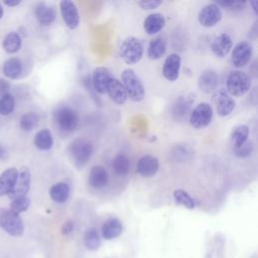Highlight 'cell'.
Here are the masks:
<instances>
[{"mask_svg":"<svg viewBox=\"0 0 258 258\" xmlns=\"http://www.w3.org/2000/svg\"><path fill=\"white\" fill-rule=\"evenodd\" d=\"M93 144L85 138H77L69 145V155L73 163L78 166H84L93 154Z\"/></svg>","mask_w":258,"mask_h":258,"instance_id":"obj_1","label":"cell"},{"mask_svg":"<svg viewBox=\"0 0 258 258\" xmlns=\"http://www.w3.org/2000/svg\"><path fill=\"white\" fill-rule=\"evenodd\" d=\"M121 79H122L121 83L126 91L127 97L130 100L134 102H140L144 99L145 97L144 86L133 70L125 69L122 72Z\"/></svg>","mask_w":258,"mask_h":258,"instance_id":"obj_2","label":"cell"},{"mask_svg":"<svg viewBox=\"0 0 258 258\" xmlns=\"http://www.w3.org/2000/svg\"><path fill=\"white\" fill-rule=\"evenodd\" d=\"M53 120L57 128L63 132H74L79 126V115L69 106H59L53 113Z\"/></svg>","mask_w":258,"mask_h":258,"instance_id":"obj_3","label":"cell"},{"mask_svg":"<svg viewBox=\"0 0 258 258\" xmlns=\"http://www.w3.org/2000/svg\"><path fill=\"white\" fill-rule=\"evenodd\" d=\"M227 93L234 97H242L251 88V79L242 71H233L229 74L226 82Z\"/></svg>","mask_w":258,"mask_h":258,"instance_id":"obj_4","label":"cell"},{"mask_svg":"<svg viewBox=\"0 0 258 258\" xmlns=\"http://www.w3.org/2000/svg\"><path fill=\"white\" fill-rule=\"evenodd\" d=\"M119 55L127 64L137 63L143 55V45L141 41L134 36L126 37L120 45Z\"/></svg>","mask_w":258,"mask_h":258,"instance_id":"obj_5","label":"cell"},{"mask_svg":"<svg viewBox=\"0 0 258 258\" xmlns=\"http://www.w3.org/2000/svg\"><path fill=\"white\" fill-rule=\"evenodd\" d=\"M0 227L13 237H19L24 232L20 216L11 210H4L0 213Z\"/></svg>","mask_w":258,"mask_h":258,"instance_id":"obj_6","label":"cell"},{"mask_svg":"<svg viewBox=\"0 0 258 258\" xmlns=\"http://www.w3.org/2000/svg\"><path fill=\"white\" fill-rule=\"evenodd\" d=\"M213 119V108L209 103L198 104L189 114V124L197 129L207 127Z\"/></svg>","mask_w":258,"mask_h":258,"instance_id":"obj_7","label":"cell"},{"mask_svg":"<svg viewBox=\"0 0 258 258\" xmlns=\"http://www.w3.org/2000/svg\"><path fill=\"white\" fill-rule=\"evenodd\" d=\"M199 22L204 27H213L222 19L221 8L216 3L205 5L199 12Z\"/></svg>","mask_w":258,"mask_h":258,"instance_id":"obj_8","label":"cell"},{"mask_svg":"<svg viewBox=\"0 0 258 258\" xmlns=\"http://www.w3.org/2000/svg\"><path fill=\"white\" fill-rule=\"evenodd\" d=\"M252 51H253L252 45L248 41L238 42L232 50V54H231L232 64L237 69L245 67L250 61V58L252 56Z\"/></svg>","mask_w":258,"mask_h":258,"instance_id":"obj_9","label":"cell"},{"mask_svg":"<svg viewBox=\"0 0 258 258\" xmlns=\"http://www.w3.org/2000/svg\"><path fill=\"white\" fill-rule=\"evenodd\" d=\"M59 10L66 25L70 29H76L80 24V14L75 2L70 0L60 1Z\"/></svg>","mask_w":258,"mask_h":258,"instance_id":"obj_10","label":"cell"},{"mask_svg":"<svg viewBox=\"0 0 258 258\" xmlns=\"http://www.w3.org/2000/svg\"><path fill=\"white\" fill-rule=\"evenodd\" d=\"M30 181H31V175L30 171L27 167L23 166L20 168V171H18V176L16 183L11 190V192L8 195V197L11 200L26 197V194L29 190L30 187Z\"/></svg>","mask_w":258,"mask_h":258,"instance_id":"obj_11","label":"cell"},{"mask_svg":"<svg viewBox=\"0 0 258 258\" xmlns=\"http://www.w3.org/2000/svg\"><path fill=\"white\" fill-rule=\"evenodd\" d=\"M214 101L216 104L217 113L221 117H226L230 115L236 106L234 99L223 89L219 90L215 94Z\"/></svg>","mask_w":258,"mask_h":258,"instance_id":"obj_12","label":"cell"},{"mask_svg":"<svg viewBox=\"0 0 258 258\" xmlns=\"http://www.w3.org/2000/svg\"><path fill=\"white\" fill-rule=\"evenodd\" d=\"M113 78L109 69L105 67H97L92 74V85L94 90L103 95L107 92V87L110 80Z\"/></svg>","mask_w":258,"mask_h":258,"instance_id":"obj_13","label":"cell"},{"mask_svg":"<svg viewBox=\"0 0 258 258\" xmlns=\"http://www.w3.org/2000/svg\"><path fill=\"white\" fill-rule=\"evenodd\" d=\"M180 64L181 58L177 53H170L167 55L162 67L163 77L169 82L176 81L179 76Z\"/></svg>","mask_w":258,"mask_h":258,"instance_id":"obj_14","label":"cell"},{"mask_svg":"<svg viewBox=\"0 0 258 258\" xmlns=\"http://www.w3.org/2000/svg\"><path fill=\"white\" fill-rule=\"evenodd\" d=\"M159 167L158 159L153 155H144L137 161L136 172L144 177H149L154 175Z\"/></svg>","mask_w":258,"mask_h":258,"instance_id":"obj_15","label":"cell"},{"mask_svg":"<svg viewBox=\"0 0 258 258\" xmlns=\"http://www.w3.org/2000/svg\"><path fill=\"white\" fill-rule=\"evenodd\" d=\"M232 47L233 41L228 33H221L220 35L216 36L211 43V49L218 57L226 56L231 51Z\"/></svg>","mask_w":258,"mask_h":258,"instance_id":"obj_16","label":"cell"},{"mask_svg":"<svg viewBox=\"0 0 258 258\" xmlns=\"http://www.w3.org/2000/svg\"><path fill=\"white\" fill-rule=\"evenodd\" d=\"M106 93L109 95L110 99L118 105L125 104L128 99L126 91H125L121 81H119L118 79H116L114 77L110 80Z\"/></svg>","mask_w":258,"mask_h":258,"instance_id":"obj_17","label":"cell"},{"mask_svg":"<svg viewBox=\"0 0 258 258\" xmlns=\"http://www.w3.org/2000/svg\"><path fill=\"white\" fill-rule=\"evenodd\" d=\"M218 83H219L218 74L214 70H206L200 75L198 86L202 92L209 94L214 92L217 89Z\"/></svg>","mask_w":258,"mask_h":258,"instance_id":"obj_18","label":"cell"},{"mask_svg":"<svg viewBox=\"0 0 258 258\" xmlns=\"http://www.w3.org/2000/svg\"><path fill=\"white\" fill-rule=\"evenodd\" d=\"M18 176V170L15 167H9L0 175V197L9 195L13 189Z\"/></svg>","mask_w":258,"mask_h":258,"instance_id":"obj_19","label":"cell"},{"mask_svg":"<svg viewBox=\"0 0 258 258\" xmlns=\"http://www.w3.org/2000/svg\"><path fill=\"white\" fill-rule=\"evenodd\" d=\"M34 13L37 21L41 25L51 24L56 17V11L54 7L51 5H47L43 2H40L35 6Z\"/></svg>","mask_w":258,"mask_h":258,"instance_id":"obj_20","label":"cell"},{"mask_svg":"<svg viewBox=\"0 0 258 258\" xmlns=\"http://www.w3.org/2000/svg\"><path fill=\"white\" fill-rule=\"evenodd\" d=\"M109 175L102 165L92 166L89 173V183L94 188H102L108 183Z\"/></svg>","mask_w":258,"mask_h":258,"instance_id":"obj_21","label":"cell"},{"mask_svg":"<svg viewBox=\"0 0 258 258\" xmlns=\"http://www.w3.org/2000/svg\"><path fill=\"white\" fill-rule=\"evenodd\" d=\"M165 25V19L160 13H151L149 14L143 22V29L149 35L156 34L159 32Z\"/></svg>","mask_w":258,"mask_h":258,"instance_id":"obj_22","label":"cell"},{"mask_svg":"<svg viewBox=\"0 0 258 258\" xmlns=\"http://www.w3.org/2000/svg\"><path fill=\"white\" fill-rule=\"evenodd\" d=\"M123 226L117 218H110L102 225V236L106 240H112L122 234Z\"/></svg>","mask_w":258,"mask_h":258,"instance_id":"obj_23","label":"cell"},{"mask_svg":"<svg viewBox=\"0 0 258 258\" xmlns=\"http://www.w3.org/2000/svg\"><path fill=\"white\" fill-rule=\"evenodd\" d=\"M192 99L186 96H179L172 106V115L175 119H183L190 114Z\"/></svg>","mask_w":258,"mask_h":258,"instance_id":"obj_24","label":"cell"},{"mask_svg":"<svg viewBox=\"0 0 258 258\" xmlns=\"http://www.w3.org/2000/svg\"><path fill=\"white\" fill-rule=\"evenodd\" d=\"M50 199L58 204H62L68 201L70 197V185L67 182H56L49 188Z\"/></svg>","mask_w":258,"mask_h":258,"instance_id":"obj_25","label":"cell"},{"mask_svg":"<svg viewBox=\"0 0 258 258\" xmlns=\"http://www.w3.org/2000/svg\"><path fill=\"white\" fill-rule=\"evenodd\" d=\"M249 127L245 124L237 125L233 128L231 133V142L233 148H237L242 146L244 143L248 141L249 137Z\"/></svg>","mask_w":258,"mask_h":258,"instance_id":"obj_26","label":"cell"},{"mask_svg":"<svg viewBox=\"0 0 258 258\" xmlns=\"http://www.w3.org/2000/svg\"><path fill=\"white\" fill-rule=\"evenodd\" d=\"M23 67L22 62L19 58L16 57H10L7 60H5L3 64V73L4 75L9 79H17L22 74Z\"/></svg>","mask_w":258,"mask_h":258,"instance_id":"obj_27","label":"cell"},{"mask_svg":"<svg viewBox=\"0 0 258 258\" xmlns=\"http://www.w3.org/2000/svg\"><path fill=\"white\" fill-rule=\"evenodd\" d=\"M166 51V41L161 37L153 38L148 45L147 55L150 59H158Z\"/></svg>","mask_w":258,"mask_h":258,"instance_id":"obj_28","label":"cell"},{"mask_svg":"<svg viewBox=\"0 0 258 258\" xmlns=\"http://www.w3.org/2000/svg\"><path fill=\"white\" fill-rule=\"evenodd\" d=\"M22 45V39L19 33L12 31L9 32L5 38L3 39L2 42V46L4 48V50L8 53H15L17 52Z\"/></svg>","mask_w":258,"mask_h":258,"instance_id":"obj_29","label":"cell"},{"mask_svg":"<svg viewBox=\"0 0 258 258\" xmlns=\"http://www.w3.org/2000/svg\"><path fill=\"white\" fill-rule=\"evenodd\" d=\"M34 145L39 150H49L53 145V138L48 129H42L34 136Z\"/></svg>","mask_w":258,"mask_h":258,"instance_id":"obj_30","label":"cell"},{"mask_svg":"<svg viewBox=\"0 0 258 258\" xmlns=\"http://www.w3.org/2000/svg\"><path fill=\"white\" fill-rule=\"evenodd\" d=\"M112 167L116 174L126 175L130 169V161L125 154H117L112 160Z\"/></svg>","mask_w":258,"mask_h":258,"instance_id":"obj_31","label":"cell"},{"mask_svg":"<svg viewBox=\"0 0 258 258\" xmlns=\"http://www.w3.org/2000/svg\"><path fill=\"white\" fill-rule=\"evenodd\" d=\"M84 241L87 249L91 251H96L101 246V239L98 234V231L95 228H90L86 231Z\"/></svg>","mask_w":258,"mask_h":258,"instance_id":"obj_32","label":"cell"},{"mask_svg":"<svg viewBox=\"0 0 258 258\" xmlns=\"http://www.w3.org/2000/svg\"><path fill=\"white\" fill-rule=\"evenodd\" d=\"M173 199H174V201H175V203L177 205H181V206L185 207L186 209L192 210L196 207L195 201L190 197V195L187 191H185V190H183L181 188L175 189L173 191Z\"/></svg>","mask_w":258,"mask_h":258,"instance_id":"obj_33","label":"cell"},{"mask_svg":"<svg viewBox=\"0 0 258 258\" xmlns=\"http://www.w3.org/2000/svg\"><path fill=\"white\" fill-rule=\"evenodd\" d=\"M38 121L39 118L35 113L28 112L21 116L19 125L23 131H31L38 125Z\"/></svg>","mask_w":258,"mask_h":258,"instance_id":"obj_34","label":"cell"},{"mask_svg":"<svg viewBox=\"0 0 258 258\" xmlns=\"http://www.w3.org/2000/svg\"><path fill=\"white\" fill-rule=\"evenodd\" d=\"M15 108V101L11 94H5L0 97V115L8 116Z\"/></svg>","mask_w":258,"mask_h":258,"instance_id":"obj_35","label":"cell"},{"mask_svg":"<svg viewBox=\"0 0 258 258\" xmlns=\"http://www.w3.org/2000/svg\"><path fill=\"white\" fill-rule=\"evenodd\" d=\"M28 207H29V199L26 197H22V198L11 200L9 210L19 215L20 213L25 212L28 209Z\"/></svg>","mask_w":258,"mask_h":258,"instance_id":"obj_36","label":"cell"},{"mask_svg":"<svg viewBox=\"0 0 258 258\" xmlns=\"http://www.w3.org/2000/svg\"><path fill=\"white\" fill-rule=\"evenodd\" d=\"M233 152H234L235 156H237L238 158H247L253 152V144H252L251 141L248 140L242 146L237 147V148H233Z\"/></svg>","mask_w":258,"mask_h":258,"instance_id":"obj_37","label":"cell"},{"mask_svg":"<svg viewBox=\"0 0 258 258\" xmlns=\"http://www.w3.org/2000/svg\"><path fill=\"white\" fill-rule=\"evenodd\" d=\"M216 4L220 7L223 6L225 8H228L230 10H241L245 7L246 2L242 1H218Z\"/></svg>","mask_w":258,"mask_h":258,"instance_id":"obj_38","label":"cell"},{"mask_svg":"<svg viewBox=\"0 0 258 258\" xmlns=\"http://www.w3.org/2000/svg\"><path fill=\"white\" fill-rule=\"evenodd\" d=\"M191 153V151L189 150V148L187 146H176L173 151H172V154L174 156V158L176 160H179L180 159V156L182 155V160H186L187 159V156Z\"/></svg>","mask_w":258,"mask_h":258,"instance_id":"obj_39","label":"cell"},{"mask_svg":"<svg viewBox=\"0 0 258 258\" xmlns=\"http://www.w3.org/2000/svg\"><path fill=\"white\" fill-rule=\"evenodd\" d=\"M137 4L142 8V9H146V10H151V9H155L158 6H160L162 4V1L160 0H150V1H138Z\"/></svg>","mask_w":258,"mask_h":258,"instance_id":"obj_40","label":"cell"},{"mask_svg":"<svg viewBox=\"0 0 258 258\" xmlns=\"http://www.w3.org/2000/svg\"><path fill=\"white\" fill-rule=\"evenodd\" d=\"M73 230H74V222L71 221V220L67 221V222L62 225V227H61V233H62L63 235H69L70 233L73 232Z\"/></svg>","mask_w":258,"mask_h":258,"instance_id":"obj_41","label":"cell"},{"mask_svg":"<svg viewBox=\"0 0 258 258\" xmlns=\"http://www.w3.org/2000/svg\"><path fill=\"white\" fill-rule=\"evenodd\" d=\"M9 89H10L9 82L4 79H0V96L8 94Z\"/></svg>","mask_w":258,"mask_h":258,"instance_id":"obj_42","label":"cell"},{"mask_svg":"<svg viewBox=\"0 0 258 258\" xmlns=\"http://www.w3.org/2000/svg\"><path fill=\"white\" fill-rule=\"evenodd\" d=\"M20 0H5L4 1V4L9 6V7H14V6H17L18 4H20Z\"/></svg>","mask_w":258,"mask_h":258,"instance_id":"obj_43","label":"cell"},{"mask_svg":"<svg viewBox=\"0 0 258 258\" xmlns=\"http://www.w3.org/2000/svg\"><path fill=\"white\" fill-rule=\"evenodd\" d=\"M8 154H7V151L6 149L0 144V160H5L7 158Z\"/></svg>","mask_w":258,"mask_h":258,"instance_id":"obj_44","label":"cell"},{"mask_svg":"<svg viewBox=\"0 0 258 258\" xmlns=\"http://www.w3.org/2000/svg\"><path fill=\"white\" fill-rule=\"evenodd\" d=\"M250 5L252 6V10L254 11V13L257 14V5H258V2H257V1H251V2H250Z\"/></svg>","mask_w":258,"mask_h":258,"instance_id":"obj_45","label":"cell"},{"mask_svg":"<svg viewBox=\"0 0 258 258\" xmlns=\"http://www.w3.org/2000/svg\"><path fill=\"white\" fill-rule=\"evenodd\" d=\"M3 13H4V10H3V7H2V5H1V3H0V19L2 18Z\"/></svg>","mask_w":258,"mask_h":258,"instance_id":"obj_46","label":"cell"}]
</instances>
